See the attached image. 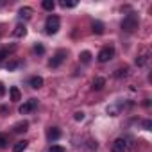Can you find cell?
<instances>
[{"label": "cell", "mask_w": 152, "mask_h": 152, "mask_svg": "<svg viewBox=\"0 0 152 152\" xmlns=\"http://www.w3.org/2000/svg\"><path fill=\"white\" fill-rule=\"evenodd\" d=\"M138 25H140V18H138V15H134V13H129V15L122 20V31H125V32H134V31L138 29Z\"/></svg>", "instance_id": "cell-1"}, {"label": "cell", "mask_w": 152, "mask_h": 152, "mask_svg": "<svg viewBox=\"0 0 152 152\" xmlns=\"http://www.w3.org/2000/svg\"><path fill=\"white\" fill-rule=\"evenodd\" d=\"M45 31L47 34H56L59 31V18L57 16H48L45 22Z\"/></svg>", "instance_id": "cell-2"}, {"label": "cell", "mask_w": 152, "mask_h": 152, "mask_svg": "<svg viewBox=\"0 0 152 152\" xmlns=\"http://www.w3.org/2000/svg\"><path fill=\"white\" fill-rule=\"evenodd\" d=\"M36 107H38V100H36V99H31V100L23 102V104L18 107V113H20V115H29V113L34 111Z\"/></svg>", "instance_id": "cell-3"}, {"label": "cell", "mask_w": 152, "mask_h": 152, "mask_svg": "<svg viewBox=\"0 0 152 152\" xmlns=\"http://www.w3.org/2000/svg\"><path fill=\"white\" fill-rule=\"evenodd\" d=\"M64 57H66V50H57V52L54 54V57L48 61V66H50V68H57V66L64 61Z\"/></svg>", "instance_id": "cell-4"}, {"label": "cell", "mask_w": 152, "mask_h": 152, "mask_svg": "<svg viewBox=\"0 0 152 152\" xmlns=\"http://www.w3.org/2000/svg\"><path fill=\"white\" fill-rule=\"evenodd\" d=\"M113 56H115V50H113V47H106V48H102V50L99 52L97 59H99L100 63H107L109 59H113Z\"/></svg>", "instance_id": "cell-5"}, {"label": "cell", "mask_w": 152, "mask_h": 152, "mask_svg": "<svg viewBox=\"0 0 152 152\" xmlns=\"http://www.w3.org/2000/svg\"><path fill=\"white\" fill-rule=\"evenodd\" d=\"M47 138H48L50 141H56V140L61 138V131H59L57 127H50V129L47 131Z\"/></svg>", "instance_id": "cell-6"}, {"label": "cell", "mask_w": 152, "mask_h": 152, "mask_svg": "<svg viewBox=\"0 0 152 152\" xmlns=\"http://www.w3.org/2000/svg\"><path fill=\"white\" fill-rule=\"evenodd\" d=\"M125 148H127V143H125V140H122V138H118V140L113 143V152H125Z\"/></svg>", "instance_id": "cell-7"}, {"label": "cell", "mask_w": 152, "mask_h": 152, "mask_svg": "<svg viewBox=\"0 0 152 152\" xmlns=\"http://www.w3.org/2000/svg\"><path fill=\"white\" fill-rule=\"evenodd\" d=\"M25 34H27V29H25V25H22V23L16 25L15 31H13V36H16V38H23Z\"/></svg>", "instance_id": "cell-8"}, {"label": "cell", "mask_w": 152, "mask_h": 152, "mask_svg": "<svg viewBox=\"0 0 152 152\" xmlns=\"http://www.w3.org/2000/svg\"><path fill=\"white\" fill-rule=\"evenodd\" d=\"M18 15H20L22 20H29V18L32 16V9H31V7H22V9L18 11Z\"/></svg>", "instance_id": "cell-9"}, {"label": "cell", "mask_w": 152, "mask_h": 152, "mask_svg": "<svg viewBox=\"0 0 152 152\" xmlns=\"http://www.w3.org/2000/svg\"><path fill=\"white\" fill-rule=\"evenodd\" d=\"M9 95H11V100H13V102H18V100L22 99V93H20V90H18L16 86H13V88L9 90Z\"/></svg>", "instance_id": "cell-10"}, {"label": "cell", "mask_w": 152, "mask_h": 152, "mask_svg": "<svg viewBox=\"0 0 152 152\" xmlns=\"http://www.w3.org/2000/svg\"><path fill=\"white\" fill-rule=\"evenodd\" d=\"M29 84H31V86H32L34 90H38V88H41V86H43V79H41V77H38V75H36V77H31Z\"/></svg>", "instance_id": "cell-11"}, {"label": "cell", "mask_w": 152, "mask_h": 152, "mask_svg": "<svg viewBox=\"0 0 152 152\" xmlns=\"http://www.w3.org/2000/svg\"><path fill=\"white\" fill-rule=\"evenodd\" d=\"M27 127H29V122H25V120H23V122L15 124V127H13V129H15V132H25V131H27Z\"/></svg>", "instance_id": "cell-12"}, {"label": "cell", "mask_w": 152, "mask_h": 152, "mask_svg": "<svg viewBox=\"0 0 152 152\" xmlns=\"http://www.w3.org/2000/svg\"><path fill=\"white\" fill-rule=\"evenodd\" d=\"M104 84H106V79L104 77H95V81H93V90H102L104 88Z\"/></svg>", "instance_id": "cell-13"}, {"label": "cell", "mask_w": 152, "mask_h": 152, "mask_svg": "<svg viewBox=\"0 0 152 152\" xmlns=\"http://www.w3.org/2000/svg\"><path fill=\"white\" fill-rule=\"evenodd\" d=\"M27 145H29V141H25V140H23V141H18V143L13 147V152H23V150L27 148Z\"/></svg>", "instance_id": "cell-14"}, {"label": "cell", "mask_w": 152, "mask_h": 152, "mask_svg": "<svg viewBox=\"0 0 152 152\" xmlns=\"http://www.w3.org/2000/svg\"><path fill=\"white\" fill-rule=\"evenodd\" d=\"M93 32L95 34H102L104 32V23L102 22H93Z\"/></svg>", "instance_id": "cell-15"}, {"label": "cell", "mask_w": 152, "mask_h": 152, "mask_svg": "<svg viewBox=\"0 0 152 152\" xmlns=\"http://www.w3.org/2000/svg\"><path fill=\"white\" fill-rule=\"evenodd\" d=\"M79 59L83 61V63H90L91 61V52H88V50H84V52H81V56H79Z\"/></svg>", "instance_id": "cell-16"}, {"label": "cell", "mask_w": 152, "mask_h": 152, "mask_svg": "<svg viewBox=\"0 0 152 152\" xmlns=\"http://www.w3.org/2000/svg\"><path fill=\"white\" fill-rule=\"evenodd\" d=\"M43 9H47V11H52L54 7H56V2H54V0H43Z\"/></svg>", "instance_id": "cell-17"}, {"label": "cell", "mask_w": 152, "mask_h": 152, "mask_svg": "<svg viewBox=\"0 0 152 152\" xmlns=\"http://www.w3.org/2000/svg\"><path fill=\"white\" fill-rule=\"evenodd\" d=\"M75 6H77V2H75V0H63V2H61V7H75Z\"/></svg>", "instance_id": "cell-18"}, {"label": "cell", "mask_w": 152, "mask_h": 152, "mask_svg": "<svg viewBox=\"0 0 152 152\" xmlns=\"http://www.w3.org/2000/svg\"><path fill=\"white\" fill-rule=\"evenodd\" d=\"M18 64H20L18 61H9V63L6 64V68H7L9 72H13V70H16V68H18Z\"/></svg>", "instance_id": "cell-19"}, {"label": "cell", "mask_w": 152, "mask_h": 152, "mask_svg": "<svg viewBox=\"0 0 152 152\" xmlns=\"http://www.w3.org/2000/svg\"><path fill=\"white\" fill-rule=\"evenodd\" d=\"M7 143H9L7 136H4V134H0V148H6V147H7Z\"/></svg>", "instance_id": "cell-20"}, {"label": "cell", "mask_w": 152, "mask_h": 152, "mask_svg": "<svg viewBox=\"0 0 152 152\" xmlns=\"http://www.w3.org/2000/svg\"><path fill=\"white\" fill-rule=\"evenodd\" d=\"M145 63H147V54H141V56L136 59V64H138V66H143Z\"/></svg>", "instance_id": "cell-21"}, {"label": "cell", "mask_w": 152, "mask_h": 152, "mask_svg": "<svg viewBox=\"0 0 152 152\" xmlns=\"http://www.w3.org/2000/svg\"><path fill=\"white\" fill-rule=\"evenodd\" d=\"M73 120H75V122H83V120H84V113H83V111H77V113L73 115Z\"/></svg>", "instance_id": "cell-22"}, {"label": "cell", "mask_w": 152, "mask_h": 152, "mask_svg": "<svg viewBox=\"0 0 152 152\" xmlns=\"http://www.w3.org/2000/svg\"><path fill=\"white\" fill-rule=\"evenodd\" d=\"M127 72H129V68L125 66V68H120V70H116V77H124V75H127Z\"/></svg>", "instance_id": "cell-23"}, {"label": "cell", "mask_w": 152, "mask_h": 152, "mask_svg": "<svg viewBox=\"0 0 152 152\" xmlns=\"http://www.w3.org/2000/svg\"><path fill=\"white\" fill-rule=\"evenodd\" d=\"M34 52L36 54H45V47L41 43H38V45H34Z\"/></svg>", "instance_id": "cell-24"}, {"label": "cell", "mask_w": 152, "mask_h": 152, "mask_svg": "<svg viewBox=\"0 0 152 152\" xmlns=\"http://www.w3.org/2000/svg\"><path fill=\"white\" fill-rule=\"evenodd\" d=\"M50 152H66V150H64L61 145H52V147H50Z\"/></svg>", "instance_id": "cell-25"}, {"label": "cell", "mask_w": 152, "mask_h": 152, "mask_svg": "<svg viewBox=\"0 0 152 152\" xmlns=\"http://www.w3.org/2000/svg\"><path fill=\"white\" fill-rule=\"evenodd\" d=\"M7 56H9V50H2V52H0V63H2Z\"/></svg>", "instance_id": "cell-26"}, {"label": "cell", "mask_w": 152, "mask_h": 152, "mask_svg": "<svg viewBox=\"0 0 152 152\" xmlns=\"http://www.w3.org/2000/svg\"><path fill=\"white\" fill-rule=\"evenodd\" d=\"M143 127H145V129H147V131H148V129H150V127H152V122H150V120H147V122H145V124H143Z\"/></svg>", "instance_id": "cell-27"}, {"label": "cell", "mask_w": 152, "mask_h": 152, "mask_svg": "<svg viewBox=\"0 0 152 152\" xmlns=\"http://www.w3.org/2000/svg\"><path fill=\"white\" fill-rule=\"evenodd\" d=\"M4 93H6V88H4V84H2V83H0V97H2Z\"/></svg>", "instance_id": "cell-28"}]
</instances>
